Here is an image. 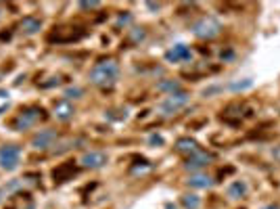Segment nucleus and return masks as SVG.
Returning <instances> with one entry per match:
<instances>
[{
	"mask_svg": "<svg viewBox=\"0 0 280 209\" xmlns=\"http://www.w3.org/2000/svg\"><path fill=\"white\" fill-rule=\"evenodd\" d=\"M117 75H120V67L115 61H101L99 65H94L90 71V82L94 86H111L115 84Z\"/></svg>",
	"mask_w": 280,
	"mask_h": 209,
	"instance_id": "obj_1",
	"label": "nucleus"
},
{
	"mask_svg": "<svg viewBox=\"0 0 280 209\" xmlns=\"http://www.w3.org/2000/svg\"><path fill=\"white\" fill-rule=\"evenodd\" d=\"M222 31V23L215 17H201L192 23V34L201 40H211Z\"/></svg>",
	"mask_w": 280,
	"mask_h": 209,
	"instance_id": "obj_2",
	"label": "nucleus"
},
{
	"mask_svg": "<svg viewBox=\"0 0 280 209\" xmlns=\"http://www.w3.org/2000/svg\"><path fill=\"white\" fill-rule=\"evenodd\" d=\"M44 109L42 107H25V109H21V111L17 113V117L10 122V126H13L15 130H27L34 126L38 119H44Z\"/></svg>",
	"mask_w": 280,
	"mask_h": 209,
	"instance_id": "obj_3",
	"label": "nucleus"
},
{
	"mask_svg": "<svg viewBox=\"0 0 280 209\" xmlns=\"http://www.w3.org/2000/svg\"><path fill=\"white\" fill-rule=\"evenodd\" d=\"M188 101H190V96L186 94V92H176V94H169L163 103L159 105V109H161V113L163 115H174V113H178L182 107H186L188 105Z\"/></svg>",
	"mask_w": 280,
	"mask_h": 209,
	"instance_id": "obj_4",
	"label": "nucleus"
},
{
	"mask_svg": "<svg viewBox=\"0 0 280 209\" xmlns=\"http://www.w3.org/2000/svg\"><path fill=\"white\" fill-rule=\"evenodd\" d=\"M21 159V149L17 145H4L0 147V168L2 170H15Z\"/></svg>",
	"mask_w": 280,
	"mask_h": 209,
	"instance_id": "obj_5",
	"label": "nucleus"
},
{
	"mask_svg": "<svg viewBox=\"0 0 280 209\" xmlns=\"http://www.w3.org/2000/svg\"><path fill=\"white\" fill-rule=\"evenodd\" d=\"M84 36V31L75 29V27H59L48 36V42H57V44H65V42H75Z\"/></svg>",
	"mask_w": 280,
	"mask_h": 209,
	"instance_id": "obj_6",
	"label": "nucleus"
},
{
	"mask_svg": "<svg viewBox=\"0 0 280 209\" xmlns=\"http://www.w3.org/2000/svg\"><path fill=\"white\" fill-rule=\"evenodd\" d=\"M57 132L55 130H40L38 134L31 138V147L34 149H40V151H46L50 147H55V142H57Z\"/></svg>",
	"mask_w": 280,
	"mask_h": 209,
	"instance_id": "obj_7",
	"label": "nucleus"
},
{
	"mask_svg": "<svg viewBox=\"0 0 280 209\" xmlns=\"http://www.w3.org/2000/svg\"><path fill=\"white\" fill-rule=\"evenodd\" d=\"M80 163L84 168H88V170H101L105 163H107V155L103 151H88V153H84Z\"/></svg>",
	"mask_w": 280,
	"mask_h": 209,
	"instance_id": "obj_8",
	"label": "nucleus"
},
{
	"mask_svg": "<svg viewBox=\"0 0 280 209\" xmlns=\"http://www.w3.org/2000/svg\"><path fill=\"white\" fill-rule=\"evenodd\" d=\"M211 159H213L211 153H207V151H195L192 155H188L184 168L186 170H203Z\"/></svg>",
	"mask_w": 280,
	"mask_h": 209,
	"instance_id": "obj_9",
	"label": "nucleus"
},
{
	"mask_svg": "<svg viewBox=\"0 0 280 209\" xmlns=\"http://www.w3.org/2000/svg\"><path fill=\"white\" fill-rule=\"evenodd\" d=\"M75 174H78V166H75L73 161H67V163H61V166L52 170V178H55V182H67Z\"/></svg>",
	"mask_w": 280,
	"mask_h": 209,
	"instance_id": "obj_10",
	"label": "nucleus"
},
{
	"mask_svg": "<svg viewBox=\"0 0 280 209\" xmlns=\"http://www.w3.org/2000/svg\"><path fill=\"white\" fill-rule=\"evenodd\" d=\"M192 50L186 46V44H176L174 48H169L165 52V61L169 63H182V61H190Z\"/></svg>",
	"mask_w": 280,
	"mask_h": 209,
	"instance_id": "obj_11",
	"label": "nucleus"
},
{
	"mask_svg": "<svg viewBox=\"0 0 280 209\" xmlns=\"http://www.w3.org/2000/svg\"><path fill=\"white\" fill-rule=\"evenodd\" d=\"M42 27V21L38 17H23V21L19 23V29H21V34H25V36H34L38 34Z\"/></svg>",
	"mask_w": 280,
	"mask_h": 209,
	"instance_id": "obj_12",
	"label": "nucleus"
},
{
	"mask_svg": "<svg viewBox=\"0 0 280 209\" xmlns=\"http://www.w3.org/2000/svg\"><path fill=\"white\" fill-rule=\"evenodd\" d=\"M75 113V109L69 101H59L55 103V117L61 119V122H67V119H71Z\"/></svg>",
	"mask_w": 280,
	"mask_h": 209,
	"instance_id": "obj_13",
	"label": "nucleus"
},
{
	"mask_svg": "<svg viewBox=\"0 0 280 209\" xmlns=\"http://www.w3.org/2000/svg\"><path fill=\"white\" fill-rule=\"evenodd\" d=\"M188 184L192 186V189H209V186L213 184V180L207 174H195L188 178Z\"/></svg>",
	"mask_w": 280,
	"mask_h": 209,
	"instance_id": "obj_14",
	"label": "nucleus"
},
{
	"mask_svg": "<svg viewBox=\"0 0 280 209\" xmlns=\"http://www.w3.org/2000/svg\"><path fill=\"white\" fill-rule=\"evenodd\" d=\"M247 191H249L247 182H243V180H234V182L228 186V197H232V199H241V197L247 195Z\"/></svg>",
	"mask_w": 280,
	"mask_h": 209,
	"instance_id": "obj_15",
	"label": "nucleus"
},
{
	"mask_svg": "<svg viewBox=\"0 0 280 209\" xmlns=\"http://www.w3.org/2000/svg\"><path fill=\"white\" fill-rule=\"evenodd\" d=\"M176 151H180V153H188V155H192L195 151H199L197 140H192V138H180V140L176 142Z\"/></svg>",
	"mask_w": 280,
	"mask_h": 209,
	"instance_id": "obj_16",
	"label": "nucleus"
},
{
	"mask_svg": "<svg viewBox=\"0 0 280 209\" xmlns=\"http://www.w3.org/2000/svg\"><path fill=\"white\" fill-rule=\"evenodd\" d=\"M157 90L167 92V94H176V92H180V82L178 80H161L157 84Z\"/></svg>",
	"mask_w": 280,
	"mask_h": 209,
	"instance_id": "obj_17",
	"label": "nucleus"
},
{
	"mask_svg": "<svg viewBox=\"0 0 280 209\" xmlns=\"http://www.w3.org/2000/svg\"><path fill=\"white\" fill-rule=\"evenodd\" d=\"M251 86H253V80L245 78V80H234V82H230L226 88H228L230 92H243V90H249Z\"/></svg>",
	"mask_w": 280,
	"mask_h": 209,
	"instance_id": "obj_18",
	"label": "nucleus"
},
{
	"mask_svg": "<svg viewBox=\"0 0 280 209\" xmlns=\"http://www.w3.org/2000/svg\"><path fill=\"white\" fill-rule=\"evenodd\" d=\"M182 205H184L186 209H199L201 207V199L197 195H184V197H182Z\"/></svg>",
	"mask_w": 280,
	"mask_h": 209,
	"instance_id": "obj_19",
	"label": "nucleus"
},
{
	"mask_svg": "<svg viewBox=\"0 0 280 209\" xmlns=\"http://www.w3.org/2000/svg\"><path fill=\"white\" fill-rule=\"evenodd\" d=\"M107 117L113 119V122H120V119L128 117V111L126 109H111V111H107Z\"/></svg>",
	"mask_w": 280,
	"mask_h": 209,
	"instance_id": "obj_20",
	"label": "nucleus"
},
{
	"mask_svg": "<svg viewBox=\"0 0 280 209\" xmlns=\"http://www.w3.org/2000/svg\"><path fill=\"white\" fill-rule=\"evenodd\" d=\"M146 38V31L142 29V27H136V29H130V40L134 42V44H140Z\"/></svg>",
	"mask_w": 280,
	"mask_h": 209,
	"instance_id": "obj_21",
	"label": "nucleus"
},
{
	"mask_svg": "<svg viewBox=\"0 0 280 209\" xmlns=\"http://www.w3.org/2000/svg\"><path fill=\"white\" fill-rule=\"evenodd\" d=\"M82 96V88H67L65 90V101H69V98H80Z\"/></svg>",
	"mask_w": 280,
	"mask_h": 209,
	"instance_id": "obj_22",
	"label": "nucleus"
},
{
	"mask_svg": "<svg viewBox=\"0 0 280 209\" xmlns=\"http://www.w3.org/2000/svg\"><path fill=\"white\" fill-rule=\"evenodd\" d=\"M99 6V2L96 0H92V2H80V8H86V10H92V8H96Z\"/></svg>",
	"mask_w": 280,
	"mask_h": 209,
	"instance_id": "obj_23",
	"label": "nucleus"
},
{
	"mask_svg": "<svg viewBox=\"0 0 280 209\" xmlns=\"http://www.w3.org/2000/svg\"><path fill=\"white\" fill-rule=\"evenodd\" d=\"M130 19H132L130 15H122L120 19H117V25H126V23H130Z\"/></svg>",
	"mask_w": 280,
	"mask_h": 209,
	"instance_id": "obj_24",
	"label": "nucleus"
},
{
	"mask_svg": "<svg viewBox=\"0 0 280 209\" xmlns=\"http://www.w3.org/2000/svg\"><path fill=\"white\" fill-rule=\"evenodd\" d=\"M148 142H150V145H163V138H161V136H155V134H153V136L148 138Z\"/></svg>",
	"mask_w": 280,
	"mask_h": 209,
	"instance_id": "obj_25",
	"label": "nucleus"
},
{
	"mask_svg": "<svg viewBox=\"0 0 280 209\" xmlns=\"http://www.w3.org/2000/svg\"><path fill=\"white\" fill-rule=\"evenodd\" d=\"M232 57H234V52H230V50L228 52H222V61H230Z\"/></svg>",
	"mask_w": 280,
	"mask_h": 209,
	"instance_id": "obj_26",
	"label": "nucleus"
},
{
	"mask_svg": "<svg viewBox=\"0 0 280 209\" xmlns=\"http://www.w3.org/2000/svg\"><path fill=\"white\" fill-rule=\"evenodd\" d=\"M272 155H274V157H276V159H278V161H280V147H278V149H276V151H272Z\"/></svg>",
	"mask_w": 280,
	"mask_h": 209,
	"instance_id": "obj_27",
	"label": "nucleus"
},
{
	"mask_svg": "<svg viewBox=\"0 0 280 209\" xmlns=\"http://www.w3.org/2000/svg\"><path fill=\"white\" fill-rule=\"evenodd\" d=\"M8 38H10L8 31H6V34H0V40H8Z\"/></svg>",
	"mask_w": 280,
	"mask_h": 209,
	"instance_id": "obj_28",
	"label": "nucleus"
},
{
	"mask_svg": "<svg viewBox=\"0 0 280 209\" xmlns=\"http://www.w3.org/2000/svg\"><path fill=\"white\" fill-rule=\"evenodd\" d=\"M262 209H280L278 205H266V207H262Z\"/></svg>",
	"mask_w": 280,
	"mask_h": 209,
	"instance_id": "obj_29",
	"label": "nucleus"
}]
</instances>
